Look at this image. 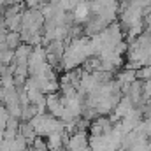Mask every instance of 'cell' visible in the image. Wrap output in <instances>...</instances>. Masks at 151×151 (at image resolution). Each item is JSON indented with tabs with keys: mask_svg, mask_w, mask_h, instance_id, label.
Listing matches in <instances>:
<instances>
[{
	"mask_svg": "<svg viewBox=\"0 0 151 151\" xmlns=\"http://www.w3.org/2000/svg\"><path fill=\"white\" fill-rule=\"evenodd\" d=\"M100 37L104 40V44H106V47H116L118 44H121L123 40H125V34H123V27H121V23H118V21H114L111 23L102 34H100ZM104 47V49H106Z\"/></svg>",
	"mask_w": 151,
	"mask_h": 151,
	"instance_id": "cell-1",
	"label": "cell"
},
{
	"mask_svg": "<svg viewBox=\"0 0 151 151\" xmlns=\"http://www.w3.org/2000/svg\"><path fill=\"white\" fill-rule=\"evenodd\" d=\"M114 128V123L111 121V118L106 116H99L90 123V137H100V135H107Z\"/></svg>",
	"mask_w": 151,
	"mask_h": 151,
	"instance_id": "cell-2",
	"label": "cell"
},
{
	"mask_svg": "<svg viewBox=\"0 0 151 151\" xmlns=\"http://www.w3.org/2000/svg\"><path fill=\"white\" fill-rule=\"evenodd\" d=\"M118 148H119V144L109 134L100 135V137H90V150L91 151H116Z\"/></svg>",
	"mask_w": 151,
	"mask_h": 151,
	"instance_id": "cell-3",
	"label": "cell"
},
{
	"mask_svg": "<svg viewBox=\"0 0 151 151\" xmlns=\"http://www.w3.org/2000/svg\"><path fill=\"white\" fill-rule=\"evenodd\" d=\"M47 97V102H46V109L49 111L51 116L55 118H62V114L65 111V99L60 95V93H53V95H46Z\"/></svg>",
	"mask_w": 151,
	"mask_h": 151,
	"instance_id": "cell-4",
	"label": "cell"
},
{
	"mask_svg": "<svg viewBox=\"0 0 151 151\" xmlns=\"http://www.w3.org/2000/svg\"><path fill=\"white\" fill-rule=\"evenodd\" d=\"M90 146V137L88 132H77L74 135H70L65 142L67 151H83Z\"/></svg>",
	"mask_w": 151,
	"mask_h": 151,
	"instance_id": "cell-5",
	"label": "cell"
},
{
	"mask_svg": "<svg viewBox=\"0 0 151 151\" xmlns=\"http://www.w3.org/2000/svg\"><path fill=\"white\" fill-rule=\"evenodd\" d=\"M65 49H67V44H65L63 40H53V42H49V44L46 46L47 55H55V56H58V58H63Z\"/></svg>",
	"mask_w": 151,
	"mask_h": 151,
	"instance_id": "cell-6",
	"label": "cell"
},
{
	"mask_svg": "<svg viewBox=\"0 0 151 151\" xmlns=\"http://www.w3.org/2000/svg\"><path fill=\"white\" fill-rule=\"evenodd\" d=\"M19 134L28 141V144H34V141L37 139V134H35L34 127H32L28 121H23V123H21V127H19Z\"/></svg>",
	"mask_w": 151,
	"mask_h": 151,
	"instance_id": "cell-7",
	"label": "cell"
},
{
	"mask_svg": "<svg viewBox=\"0 0 151 151\" xmlns=\"http://www.w3.org/2000/svg\"><path fill=\"white\" fill-rule=\"evenodd\" d=\"M21 44H23V42H21V34H19V32H9V34H7V47H9V49L16 51Z\"/></svg>",
	"mask_w": 151,
	"mask_h": 151,
	"instance_id": "cell-8",
	"label": "cell"
},
{
	"mask_svg": "<svg viewBox=\"0 0 151 151\" xmlns=\"http://www.w3.org/2000/svg\"><path fill=\"white\" fill-rule=\"evenodd\" d=\"M25 5H28V9H40L42 7L40 0H25Z\"/></svg>",
	"mask_w": 151,
	"mask_h": 151,
	"instance_id": "cell-9",
	"label": "cell"
},
{
	"mask_svg": "<svg viewBox=\"0 0 151 151\" xmlns=\"http://www.w3.org/2000/svg\"><path fill=\"white\" fill-rule=\"evenodd\" d=\"M121 2H128V4H130V2H134V0H121Z\"/></svg>",
	"mask_w": 151,
	"mask_h": 151,
	"instance_id": "cell-10",
	"label": "cell"
},
{
	"mask_svg": "<svg viewBox=\"0 0 151 151\" xmlns=\"http://www.w3.org/2000/svg\"><path fill=\"white\" fill-rule=\"evenodd\" d=\"M116 2H118V0H116Z\"/></svg>",
	"mask_w": 151,
	"mask_h": 151,
	"instance_id": "cell-11",
	"label": "cell"
}]
</instances>
